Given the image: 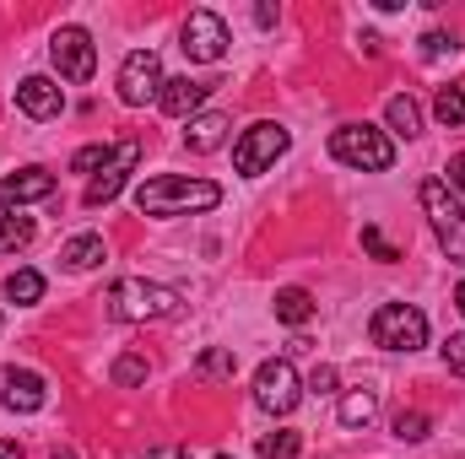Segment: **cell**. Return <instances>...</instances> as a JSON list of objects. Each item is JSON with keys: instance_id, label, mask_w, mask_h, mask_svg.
Returning <instances> with one entry per match:
<instances>
[{"instance_id": "ba28073f", "label": "cell", "mask_w": 465, "mask_h": 459, "mask_svg": "<svg viewBox=\"0 0 465 459\" xmlns=\"http://www.w3.org/2000/svg\"><path fill=\"white\" fill-rule=\"evenodd\" d=\"M298 400H303V378H298V367H292L287 356H276V362H265V367L254 373V405H260V411L287 416Z\"/></svg>"}, {"instance_id": "3957f363", "label": "cell", "mask_w": 465, "mask_h": 459, "mask_svg": "<svg viewBox=\"0 0 465 459\" xmlns=\"http://www.w3.org/2000/svg\"><path fill=\"white\" fill-rule=\"evenodd\" d=\"M331 157L347 168H362V173H384V168H395V141L373 124H341V130H331Z\"/></svg>"}, {"instance_id": "5bb4252c", "label": "cell", "mask_w": 465, "mask_h": 459, "mask_svg": "<svg viewBox=\"0 0 465 459\" xmlns=\"http://www.w3.org/2000/svg\"><path fill=\"white\" fill-rule=\"evenodd\" d=\"M16 109L27 119H54L65 109V93L49 76H27V82H16Z\"/></svg>"}, {"instance_id": "4fadbf2b", "label": "cell", "mask_w": 465, "mask_h": 459, "mask_svg": "<svg viewBox=\"0 0 465 459\" xmlns=\"http://www.w3.org/2000/svg\"><path fill=\"white\" fill-rule=\"evenodd\" d=\"M49 195H54V173L49 168H22V173L0 179V206L5 211H22L27 200H49Z\"/></svg>"}, {"instance_id": "836d02e7", "label": "cell", "mask_w": 465, "mask_h": 459, "mask_svg": "<svg viewBox=\"0 0 465 459\" xmlns=\"http://www.w3.org/2000/svg\"><path fill=\"white\" fill-rule=\"evenodd\" d=\"M146 459H190V454H184L179 444H168V449H152V454H146Z\"/></svg>"}, {"instance_id": "30bf717a", "label": "cell", "mask_w": 465, "mask_h": 459, "mask_svg": "<svg viewBox=\"0 0 465 459\" xmlns=\"http://www.w3.org/2000/svg\"><path fill=\"white\" fill-rule=\"evenodd\" d=\"M49 60H54V71H60L65 82H93V71H98V44H93L87 27H60V33L49 38Z\"/></svg>"}, {"instance_id": "e0dca14e", "label": "cell", "mask_w": 465, "mask_h": 459, "mask_svg": "<svg viewBox=\"0 0 465 459\" xmlns=\"http://www.w3.org/2000/svg\"><path fill=\"white\" fill-rule=\"evenodd\" d=\"M104 254H109V249H104L98 232H76V238L60 249V265H65V270H93V265H104Z\"/></svg>"}, {"instance_id": "44dd1931", "label": "cell", "mask_w": 465, "mask_h": 459, "mask_svg": "<svg viewBox=\"0 0 465 459\" xmlns=\"http://www.w3.org/2000/svg\"><path fill=\"white\" fill-rule=\"evenodd\" d=\"M384 119H390V130H395V135H406V141H411V135H422V109H417L411 98H390Z\"/></svg>"}, {"instance_id": "4316f807", "label": "cell", "mask_w": 465, "mask_h": 459, "mask_svg": "<svg viewBox=\"0 0 465 459\" xmlns=\"http://www.w3.org/2000/svg\"><path fill=\"white\" fill-rule=\"evenodd\" d=\"M422 54H428V60L460 54V38H455V33H422Z\"/></svg>"}, {"instance_id": "277c9868", "label": "cell", "mask_w": 465, "mask_h": 459, "mask_svg": "<svg viewBox=\"0 0 465 459\" xmlns=\"http://www.w3.org/2000/svg\"><path fill=\"white\" fill-rule=\"evenodd\" d=\"M422 211H428V222H433V232H439V249L455 259V265H465V206L455 200V190L444 184V179H422Z\"/></svg>"}, {"instance_id": "9a60e30c", "label": "cell", "mask_w": 465, "mask_h": 459, "mask_svg": "<svg viewBox=\"0 0 465 459\" xmlns=\"http://www.w3.org/2000/svg\"><path fill=\"white\" fill-rule=\"evenodd\" d=\"M206 82H190V76H179V82H163V114H173V119H195V109L206 103Z\"/></svg>"}, {"instance_id": "2e32d148", "label": "cell", "mask_w": 465, "mask_h": 459, "mask_svg": "<svg viewBox=\"0 0 465 459\" xmlns=\"http://www.w3.org/2000/svg\"><path fill=\"white\" fill-rule=\"evenodd\" d=\"M223 141H228V114H195L190 119V130H184V146H190L195 157L217 151Z\"/></svg>"}, {"instance_id": "d6986e66", "label": "cell", "mask_w": 465, "mask_h": 459, "mask_svg": "<svg viewBox=\"0 0 465 459\" xmlns=\"http://www.w3.org/2000/svg\"><path fill=\"white\" fill-rule=\"evenodd\" d=\"M33 217H22V211H5L0 206V254H16V249H27L33 243Z\"/></svg>"}, {"instance_id": "6da1fadb", "label": "cell", "mask_w": 465, "mask_h": 459, "mask_svg": "<svg viewBox=\"0 0 465 459\" xmlns=\"http://www.w3.org/2000/svg\"><path fill=\"white\" fill-rule=\"evenodd\" d=\"M212 206H223V190L212 179L163 173L135 190V211H146V217H190V211H212Z\"/></svg>"}, {"instance_id": "f546056e", "label": "cell", "mask_w": 465, "mask_h": 459, "mask_svg": "<svg viewBox=\"0 0 465 459\" xmlns=\"http://www.w3.org/2000/svg\"><path fill=\"white\" fill-rule=\"evenodd\" d=\"M303 389H309V395H336V367H331V362H320V367L309 373V384H303Z\"/></svg>"}, {"instance_id": "7402d4cb", "label": "cell", "mask_w": 465, "mask_h": 459, "mask_svg": "<svg viewBox=\"0 0 465 459\" xmlns=\"http://www.w3.org/2000/svg\"><path fill=\"white\" fill-rule=\"evenodd\" d=\"M5 298L22 303V308L38 303V298H44V276H38V270H11V276H5Z\"/></svg>"}, {"instance_id": "5b68a950", "label": "cell", "mask_w": 465, "mask_h": 459, "mask_svg": "<svg viewBox=\"0 0 465 459\" xmlns=\"http://www.w3.org/2000/svg\"><path fill=\"white\" fill-rule=\"evenodd\" d=\"M368 336L384 351H417V346H428V314L411 308V303H379Z\"/></svg>"}, {"instance_id": "7a4b0ae2", "label": "cell", "mask_w": 465, "mask_h": 459, "mask_svg": "<svg viewBox=\"0 0 465 459\" xmlns=\"http://www.w3.org/2000/svg\"><path fill=\"white\" fill-rule=\"evenodd\" d=\"M179 308H184V298L146 276H119L109 287V319H119V325H157V319H173Z\"/></svg>"}, {"instance_id": "8d00e7d4", "label": "cell", "mask_w": 465, "mask_h": 459, "mask_svg": "<svg viewBox=\"0 0 465 459\" xmlns=\"http://www.w3.org/2000/svg\"><path fill=\"white\" fill-rule=\"evenodd\" d=\"M49 459H76V454H71V449H54V454H49Z\"/></svg>"}, {"instance_id": "7c38bea8", "label": "cell", "mask_w": 465, "mask_h": 459, "mask_svg": "<svg viewBox=\"0 0 465 459\" xmlns=\"http://www.w3.org/2000/svg\"><path fill=\"white\" fill-rule=\"evenodd\" d=\"M49 400V378L38 367H0V405L5 411H38Z\"/></svg>"}, {"instance_id": "1f68e13d", "label": "cell", "mask_w": 465, "mask_h": 459, "mask_svg": "<svg viewBox=\"0 0 465 459\" xmlns=\"http://www.w3.org/2000/svg\"><path fill=\"white\" fill-rule=\"evenodd\" d=\"M444 367H450V373H460V378H465V330H460V336H450V341H444Z\"/></svg>"}, {"instance_id": "d4e9b609", "label": "cell", "mask_w": 465, "mask_h": 459, "mask_svg": "<svg viewBox=\"0 0 465 459\" xmlns=\"http://www.w3.org/2000/svg\"><path fill=\"white\" fill-rule=\"evenodd\" d=\"M298 449H303L298 433H265L260 438V459H298Z\"/></svg>"}, {"instance_id": "ac0fdd59", "label": "cell", "mask_w": 465, "mask_h": 459, "mask_svg": "<svg viewBox=\"0 0 465 459\" xmlns=\"http://www.w3.org/2000/svg\"><path fill=\"white\" fill-rule=\"evenodd\" d=\"M271 308H276V319H282V325H309V319H314V298H309L303 287H282Z\"/></svg>"}, {"instance_id": "d6a6232c", "label": "cell", "mask_w": 465, "mask_h": 459, "mask_svg": "<svg viewBox=\"0 0 465 459\" xmlns=\"http://www.w3.org/2000/svg\"><path fill=\"white\" fill-rule=\"evenodd\" d=\"M444 173H450L444 184H450L455 195H465V151H460V157H450V168H444Z\"/></svg>"}, {"instance_id": "484cf974", "label": "cell", "mask_w": 465, "mask_h": 459, "mask_svg": "<svg viewBox=\"0 0 465 459\" xmlns=\"http://www.w3.org/2000/svg\"><path fill=\"white\" fill-rule=\"evenodd\" d=\"M428 427H433V422H428L422 411H401V416H395V438H406V444H422Z\"/></svg>"}, {"instance_id": "83f0119b", "label": "cell", "mask_w": 465, "mask_h": 459, "mask_svg": "<svg viewBox=\"0 0 465 459\" xmlns=\"http://www.w3.org/2000/svg\"><path fill=\"white\" fill-rule=\"evenodd\" d=\"M114 157V146H82L76 157H71V173H93V168H104Z\"/></svg>"}, {"instance_id": "8fae6325", "label": "cell", "mask_w": 465, "mask_h": 459, "mask_svg": "<svg viewBox=\"0 0 465 459\" xmlns=\"http://www.w3.org/2000/svg\"><path fill=\"white\" fill-rule=\"evenodd\" d=\"M135 162H141V141H119V146H114V157L104 162V173H98V179L87 184V195H82V200H87L93 211H98V206H109V200H114L119 190H124V179L135 173Z\"/></svg>"}, {"instance_id": "4dcf8cb0", "label": "cell", "mask_w": 465, "mask_h": 459, "mask_svg": "<svg viewBox=\"0 0 465 459\" xmlns=\"http://www.w3.org/2000/svg\"><path fill=\"white\" fill-rule=\"evenodd\" d=\"M362 249H368L373 259H401V249H390V243H384V232H379V228H362Z\"/></svg>"}, {"instance_id": "ffe728a7", "label": "cell", "mask_w": 465, "mask_h": 459, "mask_svg": "<svg viewBox=\"0 0 465 459\" xmlns=\"http://www.w3.org/2000/svg\"><path fill=\"white\" fill-rule=\"evenodd\" d=\"M379 416V395L373 389H351L341 395V427H368Z\"/></svg>"}, {"instance_id": "cb8c5ba5", "label": "cell", "mask_w": 465, "mask_h": 459, "mask_svg": "<svg viewBox=\"0 0 465 459\" xmlns=\"http://www.w3.org/2000/svg\"><path fill=\"white\" fill-rule=\"evenodd\" d=\"M201 378H232V367H238V356H232L228 346H212V351H201Z\"/></svg>"}, {"instance_id": "74e56055", "label": "cell", "mask_w": 465, "mask_h": 459, "mask_svg": "<svg viewBox=\"0 0 465 459\" xmlns=\"http://www.w3.org/2000/svg\"><path fill=\"white\" fill-rule=\"evenodd\" d=\"M217 459H232V454H217Z\"/></svg>"}, {"instance_id": "52a82bcc", "label": "cell", "mask_w": 465, "mask_h": 459, "mask_svg": "<svg viewBox=\"0 0 465 459\" xmlns=\"http://www.w3.org/2000/svg\"><path fill=\"white\" fill-rule=\"evenodd\" d=\"M152 98H163V60H157V49H130L119 65V103L146 109Z\"/></svg>"}, {"instance_id": "603a6c76", "label": "cell", "mask_w": 465, "mask_h": 459, "mask_svg": "<svg viewBox=\"0 0 465 459\" xmlns=\"http://www.w3.org/2000/svg\"><path fill=\"white\" fill-rule=\"evenodd\" d=\"M433 114H439V124H465V87H439Z\"/></svg>"}, {"instance_id": "d590c367", "label": "cell", "mask_w": 465, "mask_h": 459, "mask_svg": "<svg viewBox=\"0 0 465 459\" xmlns=\"http://www.w3.org/2000/svg\"><path fill=\"white\" fill-rule=\"evenodd\" d=\"M455 308H460V314H465V281H460V287H455Z\"/></svg>"}, {"instance_id": "e575fe53", "label": "cell", "mask_w": 465, "mask_h": 459, "mask_svg": "<svg viewBox=\"0 0 465 459\" xmlns=\"http://www.w3.org/2000/svg\"><path fill=\"white\" fill-rule=\"evenodd\" d=\"M0 459H22V444H11V438H5V444H0Z\"/></svg>"}, {"instance_id": "f1b7e54d", "label": "cell", "mask_w": 465, "mask_h": 459, "mask_svg": "<svg viewBox=\"0 0 465 459\" xmlns=\"http://www.w3.org/2000/svg\"><path fill=\"white\" fill-rule=\"evenodd\" d=\"M146 378V356H119L114 362V384H141Z\"/></svg>"}, {"instance_id": "8992f818", "label": "cell", "mask_w": 465, "mask_h": 459, "mask_svg": "<svg viewBox=\"0 0 465 459\" xmlns=\"http://www.w3.org/2000/svg\"><path fill=\"white\" fill-rule=\"evenodd\" d=\"M292 146V135H287V124H276V119H260V124H249L243 135H238V146H232V168L243 173V179H260L282 151Z\"/></svg>"}, {"instance_id": "9c48e42d", "label": "cell", "mask_w": 465, "mask_h": 459, "mask_svg": "<svg viewBox=\"0 0 465 459\" xmlns=\"http://www.w3.org/2000/svg\"><path fill=\"white\" fill-rule=\"evenodd\" d=\"M179 49L195 60V65H217L228 54V22L217 11H190L184 27H179Z\"/></svg>"}]
</instances>
